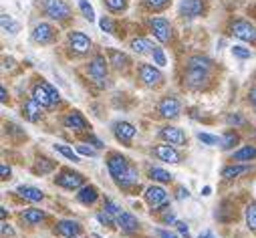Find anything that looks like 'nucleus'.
Returning <instances> with one entry per match:
<instances>
[{"label": "nucleus", "mask_w": 256, "mask_h": 238, "mask_svg": "<svg viewBox=\"0 0 256 238\" xmlns=\"http://www.w3.org/2000/svg\"><path fill=\"white\" fill-rule=\"evenodd\" d=\"M244 216H246V226H248L252 232H256V200L246 206Z\"/></svg>", "instance_id": "obj_33"}, {"label": "nucleus", "mask_w": 256, "mask_h": 238, "mask_svg": "<svg viewBox=\"0 0 256 238\" xmlns=\"http://www.w3.org/2000/svg\"><path fill=\"white\" fill-rule=\"evenodd\" d=\"M89 77L93 79V83L101 89H105L109 85V71H107V61H105V56L103 54H95L91 61H89Z\"/></svg>", "instance_id": "obj_2"}, {"label": "nucleus", "mask_w": 256, "mask_h": 238, "mask_svg": "<svg viewBox=\"0 0 256 238\" xmlns=\"http://www.w3.org/2000/svg\"><path fill=\"white\" fill-rule=\"evenodd\" d=\"M212 83V69L188 67L184 71V87L190 91H206Z\"/></svg>", "instance_id": "obj_1"}, {"label": "nucleus", "mask_w": 256, "mask_h": 238, "mask_svg": "<svg viewBox=\"0 0 256 238\" xmlns=\"http://www.w3.org/2000/svg\"><path fill=\"white\" fill-rule=\"evenodd\" d=\"M160 136H162V140H164L166 144H172V146H186V144H188V138H186L184 130H180V128H176V126H166V128H162Z\"/></svg>", "instance_id": "obj_16"}, {"label": "nucleus", "mask_w": 256, "mask_h": 238, "mask_svg": "<svg viewBox=\"0 0 256 238\" xmlns=\"http://www.w3.org/2000/svg\"><path fill=\"white\" fill-rule=\"evenodd\" d=\"M146 202L150 204L152 212H164V210L170 206L168 192H166L162 186H158V184H154V186H150V188L146 190Z\"/></svg>", "instance_id": "obj_6"}, {"label": "nucleus", "mask_w": 256, "mask_h": 238, "mask_svg": "<svg viewBox=\"0 0 256 238\" xmlns=\"http://www.w3.org/2000/svg\"><path fill=\"white\" fill-rule=\"evenodd\" d=\"M0 101H2V103L8 101V93H6V87H4V85L0 87Z\"/></svg>", "instance_id": "obj_56"}, {"label": "nucleus", "mask_w": 256, "mask_h": 238, "mask_svg": "<svg viewBox=\"0 0 256 238\" xmlns=\"http://www.w3.org/2000/svg\"><path fill=\"white\" fill-rule=\"evenodd\" d=\"M230 32L240 38V40H246V42H256V26L244 18H236L230 22Z\"/></svg>", "instance_id": "obj_7"}, {"label": "nucleus", "mask_w": 256, "mask_h": 238, "mask_svg": "<svg viewBox=\"0 0 256 238\" xmlns=\"http://www.w3.org/2000/svg\"><path fill=\"white\" fill-rule=\"evenodd\" d=\"M138 75H140V81L146 85V87H160L164 83V75L160 69H156L154 65H148V63H140L138 65Z\"/></svg>", "instance_id": "obj_9"}, {"label": "nucleus", "mask_w": 256, "mask_h": 238, "mask_svg": "<svg viewBox=\"0 0 256 238\" xmlns=\"http://www.w3.org/2000/svg\"><path fill=\"white\" fill-rule=\"evenodd\" d=\"M152 54H154V61H156V65H160V67H164V65H166V54H164V50H162L160 46H156Z\"/></svg>", "instance_id": "obj_44"}, {"label": "nucleus", "mask_w": 256, "mask_h": 238, "mask_svg": "<svg viewBox=\"0 0 256 238\" xmlns=\"http://www.w3.org/2000/svg\"><path fill=\"white\" fill-rule=\"evenodd\" d=\"M200 238H214L210 232H204V234H200Z\"/></svg>", "instance_id": "obj_59"}, {"label": "nucleus", "mask_w": 256, "mask_h": 238, "mask_svg": "<svg viewBox=\"0 0 256 238\" xmlns=\"http://www.w3.org/2000/svg\"><path fill=\"white\" fill-rule=\"evenodd\" d=\"M232 54L238 56V58H250L252 56V50L246 48V46H240V44H234L232 46Z\"/></svg>", "instance_id": "obj_42"}, {"label": "nucleus", "mask_w": 256, "mask_h": 238, "mask_svg": "<svg viewBox=\"0 0 256 238\" xmlns=\"http://www.w3.org/2000/svg\"><path fill=\"white\" fill-rule=\"evenodd\" d=\"M54 168H56V162H52V160H48V158H38V160H36V164L32 166V172H34V174L44 176V174L52 172Z\"/></svg>", "instance_id": "obj_31"}, {"label": "nucleus", "mask_w": 256, "mask_h": 238, "mask_svg": "<svg viewBox=\"0 0 256 238\" xmlns=\"http://www.w3.org/2000/svg\"><path fill=\"white\" fill-rule=\"evenodd\" d=\"M16 192L20 194V198L30 200V202H40V200L44 198V194H42L38 188H32V186H18Z\"/></svg>", "instance_id": "obj_30"}, {"label": "nucleus", "mask_w": 256, "mask_h": 238, "mask_svg": "<svg viewBox=\"0 0 256 238\" xmlns=\"http://www.w3.org/2000/svg\"><path fill=\"white\" fill-rule=\"evenodd\" d=\"M226 124H228L230 128H232V126H234V128H244V126H246V119L242 117V113H228V115H226Z\"/></svg>", "instance_id": "obj_37"}, {"label": "nucleus", "mask_w": 256, "mask_h": 238, "mask_svg": "<svg viewBox=\"0 0 256 238\" xmlns=\"http://www.w3.org/2000/svg\"><path fill=\"white\" fill-rule=\"evenodd\" d=\"M0 24H2V30L8 32V34H16L18 28H20L18 22H14V20H12L8 14H4V12H2V16H0Z\"/></svg>", "instance_id": "obj_34"}, {"label": "nucleus", "mask_w": 256, "mask_h": 238, "mask_svg": "<svg viewBox=\"0 0 256 238\" xmlns=\"http://www.w3.org/2000/svg\"><path fill=\"white\" fill-rule=\"evenodd\" d=\"M190 196V192L184 188V186H178V190H176V198L178 200H184V198H188Z\"/></svg>", "instance_id": "obj_50"}, {"label": "nucleus", "mask_w": 256, "mask_h": 238, "mask_svg": "<svg viewBox=\"0 0 256 238\" xmlns=\"http://www.w3.org/2000/svg\"><path fill=\"white\" fill-rule=\"evenodd\" d=\"M62 126H65L67 130H73V132H87L89 130V122L85 119V115L81 111H69L65 117H62Z\"/></svg>", "instance_id": "obj_13"}, {"label": "nucleus", "mask_w": 256, "mask_h": 238, "mask_svg": "<svg viewBox=\"0 0 256 238\" xmlns=\"http://www.w3.org/2000/svg\"><path fill=\"white\" fill-rule=\"evenodd\" d=\"M248 101H250V103L256 107V87H252V89L248 91Z\"/></svg>", "instance_id": "obj_55"}, {"label": "nucleus", "mask_w": 256, "mask_h": 238, "mask_svg": "<svg viewBox=\"0 0 256 238\" xmlns=\"http://www.w3.org/2000/svg\"><path fill=\"white\" fill-rule=\"evenodd\" d=\"M158 236H160V238H178L174 232H170V230H162V228L158 230Z\"/></svg>", "instance_id": "obj_54"}, {"label": "nucleus", "mask_w": 256, "mask_h": 238, "mask_svg": "<svg viewBox=\"0 0 256 238\" xmlns=\"http://www.w3.org/2000/svg\"><path fill=\"white\" fill-rule=\"evenodd\" d=\"M42 105L40 103H36L34 99H28L24 105H22V115H24V119H28L30 124H36V122H40L42 119Z\"/></svg>", "instance_id": "obj_22"}, {"label": "nucleus", "mask_w": 256, "mask_h": 238, "mask_svg": "<svg viewBox=\"0 0 256 238\" xmlns=\"http://www.w3.org/2000/svg\"><path fill=\"white\" fill-rule=\"evenodd\" d=\"M77 152H79L81 156H89V158H95V156H97V150L87 148L85 144H77Z\"/></svg>", "instance_id": "obj_47"}, {"label": "nucleus", "mask_w": 256, "mask_h": 238, "mask_svg": "<svg viewBox=\"0 0 256 238\" xmlns=\"http://www.w3.org/2000/svg\"><path fill=\"white\" fill-rule=\"evenodd\" d=\"M150 28H152L154 36H156L162 44L172 42V38H174V28H172V24H170L166 18H162V16L150 18Z\"/></svg>", "instance_id": "obj_8"}, {"label": "nucleus", "mask_w": 256, "mask_h": 238, "mask_svg": "<svg viewBox=\"0 0 256 238\" xmlns=\"http://www.w3.org/2000/svg\"><path fill=\"white\" fill-rule=\"evenodd\" d=\"M44 218H46V214H44L40 208H24V210L20 212V220H22L24 224H28V226H36V224H40Z\"/></svg>", "instance_id": "obj_26"}, {"label": "nucleus", "mask_w": 256, "mask_h": 238, "mask_svg": "<svg viewBox=\"0 0 256 238\" xmlns=\"http://www.w3.org/2000/svg\"><path fill=\"white\" fill-rule=\"evenodd\" d=\"M115 222H117V226H119L125 234H134V232H138V230L142 228L140 220H138L134 214H130V212H121V214L115 218Z\"/></svg>", "instance_id": "obj_20"}, {"label": "nucleus", "mask_w": 256, "mask_h": 238, "mask_svg": "<svg viewBox=\"0 0 256 238\" xmlns=\"http://www.w3.org/2000/svg\"><path fill=\"white\" fill-rule=\"evenodd\" d=\"M10 166L6 164H0V180H10Z\"/></svg>", "instance_id": "obj_48"}, {"label": "nucleus", "mask_w": 256, "mask_h": 238, "mask_svg": "<svg viewBox=\"0 0 256 238\" xmlns=\"http://www.w3.org/2000/svg\"><path fill=\"white\" fill-rule=\"evenodd\" d=\"M40 83H42V85H44V89H46V91H48V95H50V97H52V101H54V103H56V105H58V103H60V95H58V91H56V89H54V87H52V85H48V83H46V81H40Z\"/></svg>", "instance_id": "obj_46"}, {"label": "nucleus", "mask_w": 256, "mask_h": 238, "mask_svg": "<svg viewBox=\"0 0 256 238\" xmlns=\"http://www.w3.org/2000/svg\"><path fill=\"white\" fill-rule=\"evenodd\" d=\"M250 164H228L222 168V178L224 180H238L240 176L250 174Z\"/></svg>", "instance_id": "obj_21"}, {"label": "nucleus", "mask_w": 256, "mask_h": 238, "mask_svg": "<svg viewBox=\"0 0 256 238\" xmlns=\"http://www.w3.org/2000/svg\"><path fill=\"white\" fill-rule=\"evenodd\" d=\"M67 40H69V48H71L75 54H79V56L87 54V52L91 50V46H93L91 38H89L85 32H79V30H71L69 36H67Z\"/></svg>", "instance_id": "obj_10"}, {"label": "nucleus", "mask_w": 256, "mask_h": 238, "mask_svg": "<svg viewBox=\"0 0 256 238\" xmlns=\"http://www.w3.org/2000/svg\"><path fill=\"white\" fill-rule=\"evenodd\" d=\"M162 222H164V224H174V222H176V216H174L172 212H166V214L162 216Z\"/></svg>", "instance_id": "obj_53"}, {"label": "nucleus", "mask_w": 256, "mask_h": 238, "mask_svg": "<svg viewBox=\"0 0 256 238\" xmlns=\"http://www.w3.org/2000/svg\"><path fill=\"white\" fill-rule=\"evenodd\" d=\"M54 150H56L60 156H65L67 160H71V162H79V156L73 152V148H69V146H65V144H54Z\"/></svg>", "instance_id": "obj_36"}, {"label": "nucleus", "mask_w": 256, "mask_h": 238, "mask_svg": "<svg viewBox=\"0 0 256 238\" xmlns=\"http://www.w3.org/2000/svg\"><path fill=\"white\" fill-rule=\"evenodd\" d=\"M79 8H81L83 16H85L89 22H93V20H95V10H93V6L89 4V0H79Z\"/></svg>", "instance_id": "obj_39"}, {"label": "nucleus", "mask_w": 256, "mask_h": 238, "mask_svg": "<svg viewBox=\"0 0 256 238\" xmlns=\"http://www.w3.org/2000/svg\"><path fill=\"white\" fill-rule=\"evenodd\" d=\"M148 176H150V180L152 182H160V184H170L174 180V176L162 168H150L148 170Z\"/></svg>", "instance_id": "obj_28"}, {"label": "nucleus", "mask_w": 256, "mask_h": 238, "mask_svg": "<svg viewBox=\"0 0 256 238\" xmlns=\"http://www.w3.org/2000/svg\"><path fill=\"white\" fill-rule=\"evenodd\" d=\"M32 99L36 101V103H40L44 109H50V107H54L56 103L52 101V97L48 95V91L44 89V85L42 83H36L34 87H32Z\"/></svg>", "instance_id": "obj_25"}, {"label": "nucleus", "mask_w": 256, "mask_h": 238, "mask_svg": "<svg viewBox=\"0 0 256 238\" xmlns=\"http://www.w3.org/2000/svg\"><path fill=\"white\" fill-rule=\"evenodd\" d=\"M0 232H2V236H12V234H14V230H12L6 222H2V226H0Z\"/></svg>", "instance_id": "obj_52"}, {"label": "nucleus", "mask_w": 256, "mask_h": 238, "mask_svg": "<svg viewBox=\"0 0 256 238\" xmlns=\"http://www.w3.org/2000/svg\"><path fill=\"white\" fill-rule=\"evenodd\" d=\"M105 162H107V168H109V174L113 178V182L121 180V178L130 172V168H132L130 160H127L125 156H121L119 152H109Z\"/></svg>", "instance_id": "obj_5"}, {"label": "nucleus", "mask_w": 256, "mask_h": 238, "mask_svg": "<svg viewBox=\"0 0 256 238\" xmlns=\"http://www.w3.org/2000/svg\"><path fill=\"white\" fill-rule=\"evenodd\" d=\"M54 184L65 190H81L85 186V176L73 172L71 168H60V172L54 176Z\"/></svg>", "instance_id": "obj_4"}, {"label": "nucleus", "mask_w": 256, "mask_h": 238, "mask_svg": "<svg viewBox=\"0 0 256 238\" xmlns=\"http://www.w3.org/2000/svg\"><path fill=\"white\" fill-rule=\"evenodd\" d=\"M42 10L50 20H56V22H67L73 16V10L65 0H44Z\"/></svg>", "instance_id": "obj_3"}, {"label": "nucleus", "mask_w": 256, "mask_h": 238, "mask_svg": "<svg viewBox=\"0 0 256 238\" xmlns=\"http://www.w3.org/2000/svg\"><path fill=\"white\" fill-rule=\"evenodd\" d=\"M99 24H101V28H103L105 32H111V34H115V24H113V20H111L109 16H103Z\"/></svg>", "instance_id": "obj_45"}, {"label": "nucleus", "mask_w": 256, "mask_h": 238, "mask_svg": "<svg viewBox=\"0 0 256 238\" xmlns=\"http://www.w3.org/2000/svg\"><path fill=\"white\" fill-rule=\"evenodd\" d=\"M210 192H212V188H210V186H206V188L202 190V194H204V196H210Z\"/></svg>", "instance_id": "obj_58"}, {"label": "nucleus", "mask_w": 256, "mask_h": 238, "mask_svg": "<svg viewBox=\"0 0 256 238\" xmlns=\"http://www.w3.org/2000/svg\"><path fill=\"white\" fill-rule=\"evenodd\" d=\"M107 54H109V65H111L113 69H117V71L125 73L127 69L132 67V58L127 56L125 52L115 50V48H109V50H107Z\"/></svg>", "instance_id": "obj_19"}, {"label": "nucleus", "mask_w": 256, "mask_h": 238, "mask_svg": "<svg viewBox=\"0 0 256 238\" xmlns=\"http://www.w3.org/2000/svg\"><path fill=\"white\" fill-rule=\"evenodd\" d=\"M158 113L164 117V119H176V117H180V113H182V103L176 99V97H164L162 101H160V105H158Z\"/></svg>", "instance_id": "obj_15"}, {"label": "nucleus", "mask_w": 256, "mask_h": 238, "mask_svg": "<svg viewBox=\"0 0 256 238\" xmlns=\"http://www.w3.org/2000/svg\"><path fill=\"white\" fill-rule=\"evenodd\" d=\"M206 10L204 0H182L180 2V16L184 18H198Z\"/></svg>", "instance_id": "obj_14"}, {"label": "nucleus", "mask_w": 256, "mask_h": 238, "mask_svg": "<svg viewBox=\"0 0 256 238\" xmlns=\"http://www.w3.org/2000/svg\"><path fill=\"white\" fill-rule=\"evenodd\" d=\"M252 160H256V148L254 146H244L230 156V164H250Z\"/></svg>", "instance_id": "obj_24"}, {"label": "nucleus", "mask_w": 256, "mask_h": 238, "mask_svg": "<svg viewBox=\"0 0 256 238\" xmlns=\"http://www.w3.org/2000/svg\"><path fill=\"white\" fill-rule=\"evenodd\" d=\"M58 38V32L52 24L48 22H38L34 28H32V40L38 42V44H50Z\"/></svg>", "instance_id": "obj_11"}, {"label": "nucleus", "mask_w": 256, "mask_h": 238, "mask_svg": "<svg viewBox=\"0 0 256 238\" xmlns=\"http://www.w3.org/2000/svg\"><path fill=\"white\" fill-rule=\"evenodd\" d=\"M97 220H99L103 226H109V228H113V224H117V222H113L111 214H107V212H97Z\"/></svg>", "instance_id": "obj_43"}, {"label": "nucleus", "mask_w": 256, "mask_h": 238, "mask_svg": "<svg viewBox=\"0 0 256 238\" xmlns=\"http://www.w3.org/2000/svg\"><path fill=\"white\" fill-rule=\"evenodd\" d=\"M6 214H8V212H6V208L2 206V208H0V216H2V220H6Z\"/></svg>", "instance_id": "obj_57"}, {"label": "nucleus", "mask_w": 256, "mask_h": 238, "mask_svg": "<svg viewBox=\"0 0 256 238\" xmlns=\"http://www.w3.org/2000/svg\"><path fill=\"white\" fill-rule=\"evenodd\" d=\"M130 46L134 48V52H138V54H148V52H154V44L148 40V38H144V36H138V38H134L132 42H130Z\"/></svg>", "instance_id": "obj_29"}, {"label": "nucleus", "mask_w": 256, "mask_h": 238, "mask_svg": "<svg viewBox=\"0 0 256 238\" xmlns=\"http://www.w3.org/2000/svg\"><path fill=\"white\" fill-rule=\"evenodd\" d=\"M103 210H105L107 214L115 216V218H117V216L121 214V208H119V206H117V204H115L113 200H109V198H105V200H103Z\"/></svg>", "instance_id": "obj_41"}, {"label": "nucleus", "mask_w": 256, "mask_h": 238, "mask_svg": "<svg viewBox=\"0 0 256 238\" xmlns=\"http://www.w3.org/2000/svg\"><path fill=\"white\" fill-rule=\"evenodd\" d=\"M54 230H56V234L65 236V238H77L83 228H81V224L77 220H58L54 224Z\"/></svg>", "instance_id": "obj_18"}, {"label": "nucleus", "mask_w": 256, "mask_h": 238, "mask_svg": "<svg viewBox=\"0 0 256 238\" xmlns=\"http://www.w3.org/2000/svg\"><path fill=\"white\" fill-rule=\"evenodd\" d=\"M198 140L202 144H206V146H222V138H218V136H210V134L198 132Z\"/></svg>", "instance_id": "obj_40"}, {"label": "nucleus", "mask_w": 256, "mask_h": 238, "mask_svg": "<svg viewBox=\"0 0 256 238\" xmlns=\"http://www.w3.org/2000/svg\"><path fill=\"white\" fill-rule=\"evenodd\" d=\"M170 4H172V0H146V6H148L150 10H156V12L166 10Z\"/></svg>", "instance_id": "obj_38"}, {"label": "nucleus", "mask_w": 256, "mask_h": 238, "mask_svg": "<svg viewBox=\"0 0 256 238\" xmlns=\"http://www.w3.org/2000/svg\"><path fill=\"white\" fill-rule=\"evenodd\" d=\"M97 200H99V190H97V186H93V184L83 186V188L77 192V202H81L83 206H93Z\"/></svg>", "instance_id": "obj_23"}, {"label": "nucleus", "mask_w": 256, "mask_h": 238, "mask_svg": "<svg viewBox=\"0 0 256 238\" xmlns=\"http://www.w3.org/2000/svg\"><path fill=\"white\" fill-rule=\"evenodd\" d=\"M136 134H138V130H136V126H132L130 122H117V124H113V136H115L117 142H121L123 146H132Z\"/></svg>", "instance_id": "obj_12"}, {"label": "nucleus", "mask_w": 256, "mask_h": 238, "mask_svg": "<svg viewBox=\"0 0 256 238\" xmlns=\"http://www.w3.org/2000/svg\"><path fill=\"white\" fill-rule=\"evenodd\" d=\"M103 4L107 6L109 12H123L127 8V0H103Z\"/></svg>", "instance_id": "obj_35"}, {"label": "nucleus", "mask_w": 256, "mask_h": 238, "mask_svg": "<svg viewBox=\"0 0 256 238\" xmlns=\"http://www.w3.org/2000/svg\"><path fill=\"white\" fill-rule=\"evenodd\" d=\"M236 210H234V206L230 204V202H222V206H220V210L216 212V218L220 220V222H224V224H228V222H234L236 220Z\"/></svg>", "instance_id": "obj_27"}, {"label": "nucleus", "mask_w": 256, "mask_h": 238, "mask_svg": "<svg viewBox=\"0 0 256 238\" xmlns=\"http://www.w3.org/2000/svg\"><path fill=\"white\" fill-rule=\"evenodd\" d=\"M154 154H156V158H160V160L166 162V164H180V162H182L180 152H178L176 146H172V144L156 146V148H154Z\"/></svg>", "instance_id": "obj_17"}, {"label": "nucleus", "mask_w": 256, "mask_h": 238, "mask_svg": "<svg viewBox=\"0 0 256 238\" xmlns=\"http://www.w3.org/2000/svg\"><path fill=\"white\" fill-rule=\"evenodd\" d=\"M85 140H87L89 144H93V146H95L97 150H101V148H103V142H101L99 138H95L93 134H85Z\"/></svg>", "instance_id": "obj_49"}, {"label": "nucleus", "mask_w": 256, "mask_h": 238, "mask_svg": "<svg viewBox=\"0 0 256 238\" xmlns=\"http://www.w3.org/2000/svg\"><path fill=\"white\" fill-rule=\"evenodd\" d=\"M176 226H178V230H180L186 238H190V230H188V224H186V222H176Z\"/></svg>", "instance_id": "obj_51"}, {"label": "nucleus", "mask_w": 256, "mask_h": 238, "mask_svg": "<svg viewBox=\"0 0 256 238\" xmlns=\"http://www.w3.org/2000/svg\"><path fill=\"white\" fill-rule=\"evenodd\" d=\"M240 144V136L234 132V130H226L224 132V136H222V150L226 152V150H232L234 146H238Z\"/></svg>", "instance_id": "obj_32"}]
</instances>
